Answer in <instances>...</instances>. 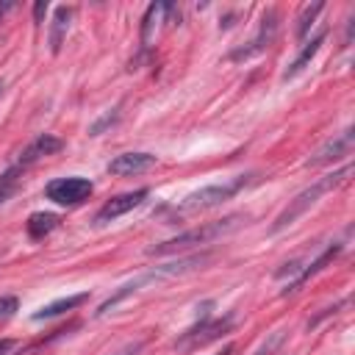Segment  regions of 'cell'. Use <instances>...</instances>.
<instances>
[{
  "mask_svg": "<svg viewBox=\"0 0 355 355\" xmlns=\"http://www.w3.org/2000/svg\"><path fill=\"white\" fill-rule=\"evenodd\" d=\"M349 175H352V164H344L341 169H336V172H330V175H324V178H319L316 183H311L308 189H302L294 200H288V205L275 216V222H272V233H280V230H286L288 225H294L311 205H316L319 202V197H324L327 191H333V189H338L341 183H347L349 180Z\"/></svg>",
  "mask_w": 355,
  "mask_h": 355,
  "instance_id": "cell-1",
  "label": "cell"
},
{
  "mask_svg": "<svg viewBox=\"0 0 355 355\" xmlns=\"http://www.w3.org/2000/svg\"><path fill=\"white\" fill-rule=\"evenodd\" d=\"M241 214H230V216H225V219H216V222H205V225H200V227H191V230H186V233H180V236H175V239H169V241H164V244H155V247H150L147 250V255H169V252H186V250H191V247H200V244H208V241H214V239H222L225 233H230V230H236L239 225H241Z\"/></svg>",
  "mask_w": 355,
  "mask_h": 355,
  "instance_id": "cell-2",
  "label": "cell"
},
{
  "mask_svg": "<svg viewBox=\"0 0 355 355\" xmlns=\"http://www.w3.org/2000/svg\"><path fill=\"white\" fill-rule=\"evenodd\" d=\"M250 183V175H239L233 180H225V183H211V186H202L191 194L183 197V202L178 205L180 214H189V211H205V208H214V205H222L225 200H230L236 191H241L244 186Z\"/></svg>",
  "mask_w": 355,
  "mask_h": 355,
  "instance_id": "cell-3",
  "label": "cell"
},
{
  "mask_svg": "<svg viewBox=\"0 0 355 355\" xmlns=\"http://www.w3.org/2000/svg\"><path fill=\"white\" fill-rule=\"evenodd\" d=\"M94 191L92 180L89 178H80V175H69V178H55L44 186V194L47 200L58 202V205H78L83 202L89 194Z\"/></svg>",
  "mask_w": 355,
  "mask_h": 355,
  "instance_id": "cell-4",
  "label": "cell"
},
{
  "mask_svg": "<svg viewBox=\"0 0 355 355\" xmlns=\"http://www.w3.org/2000/svg\"><path fill=\"white\" fill-rule=\"evenodd\" d=\"M355 147V128H347L341 133H336L333 139H327L319 150H313V155L305 161L308 166H324V164H336L341 158H347Z\"/></svg>",
  "mask_w": 355,
  "mask_h": 355,
  "instance_id": "cell-5",
  "label": "cell"
},
{
  "mask_svg": "<svg viewBox=\"0 0 355 355\" xmlns=\"http://www.w3.org/2000/svg\"><path fill=\"white\" fill-rule=\"evenodd\" d=\"M230 327H233V316H225V319H208V316H205L200 324L189 327V330L178 338V344H180V347L194 349V347H202V344H208V341H214V338L225 336Z\"/></svg>",
  "mask_w": 355,
  "mask_h": 355,
  "instance_id": "cell-6",
  "label": "cell"
},
{
  "mask_svg": "<svg viewBox=\"0 0 355 355\" xmlns=\"http://www.w3.org/2000/svg\"><path fill=\"white\" fill-rule=\"evenodd\" d=\"M275 33H277V11H266L263 14V19H261V28H258V33L244 44V47H239V50H233L230 53V58L233 61H241V58H250V55H258V53H263L269 44H272V39H275Z\"/></svg>",
  "mask_w": 355,
  "mask_h": 355,
  "instance_id": "cell-7",
  "label": "cell"
},
{
  "mask_svg": "<svg viewBox=\"0 0 355 355\" xmlns=\"http://www.w3.org/2000/svg\"><path fill=\"white\" fill-rule=\"evenodd\" d=\"M144 200H147V189H139V191H128V194L111 197V200L97 211L94 222H97V225H105V222H111V219H116V216H122V214L139 208Z\"/></svg>",
  "mask_w": 355,
  "mask_h": 355,
  "instance_id": "cell-8",
  "label": "cell"
},
{
  "mask_svg": "<svg viewBox=\"0 0 355 355\" xmlns=\"http://www.w3.org/2000/svg\"><path fill=\"white\" fill-rule=\"evenodd\" d=\"M153 166H155V155L153 153H122V155H114L108 161V172L111 175H122V178L141 175V172H147Z\"/></svg>",
  "mask_w": 355,
  "mask_h": 355,
  "instance_id": "cell-9",
  "label": "cell"
},
{
  "mask_svg": "<svg viewBox=\"0 0 355 355\" xmlns=\"http://www.w3.org/2000/svg\"><path fill=\"white\" fill-rule=\"evenodd\" d=\"M214 258V252H194V255H186L180 261H169V263H161L155 266L150 275H144L147 280H158V277H175V275H186L191 269H202L208 261Z\"/></svg>",
  "mask_w": 355,
  "mask_h": 355,
  "instance_id": "cell-10",
  "label": "cell"
},
{
  "mask_svg": "<svg viewBox=\"0 0 355 355\" xmlns=\"http://www.w3.org/2000/svg\"><path fill=\"white\" fill-rule=\"evenodd\" d=\"M338 252H341V244H330V247H324V250H322V252H319L308 266H302V269H300V275H297V277L283 288V297H286V294H294V291H297L308 277H313L316 272H322V269H324V266H327Z\"/></svg>",
  "mask_w": 355,
  "mask_h": 355,
  "instance_id": "cell-11",
  "label": "cell"
},
{
  "mask_svg": "<svg viewBox=\"0 0 355 355\" xmlns=\"http://www.w3.org/2000/svg\"><path fill=\"white\" fill-rule=\"evenodd\" d=\"M64 147V141L58 139V136H50V133H42L39 139H33L25 150H22V155H19V166H31L33 161H39V158H44V155H53V153H58Z\"/></svg>",
  "mask_w": 355,
  "mask_h": 355,
  "instance_id": "cell-12",
  "label": "cell"
},
{
  "mask_svg": "<svg viewBox=\"0 0 355 355\" xmlns=\"http://www.w3.org/2000/svg\"><path fill=\"white\" fill-rule=\"evenodd\" d=\"M86 300H89V294H69V297H58V300L47 302L44 308H39V311L33 313V319L39 322V319H53V316H61V313H67V311H72V308L83 305Z\"/></svg>",
  "mask_w": 355,
  "mask_h": 355,
  "instance_id": "cell-13",
  "label": "cell"
},
{
  "mask_svg": "<svg viewBox=\"0 0 355 355\" xmlns=\"http://www.w3.org/2000/svg\"><path fill=\"white\" fill-rule=\"evenodd\" d=\"M322 42H324V31H319V33H316V36H313L308 44H302V50L297 53V58H294V61L286 67V72H283V80H288V78L300 75V72H302V69L311 64V58L316 55V50H319V44H322Z\"/></svg>",
  "mask_w": 355,
  "mask_h": 355,
  "instance_id": "cell-14",
  "label": "cell"
},
{
  "mask_svg": "<svg viewBox=\"0 0 355 355\" xmlns=\"http://www.w3.org/2000/svg\"><path fill=\"white\" fill-rule=\"evenodd\" d=\"M69 17H72V8H67V6H58V8H55L53 28H50V50H53V53L61 50V42H64L67 28H69Z\"/></svg>",
  "mask_w": 355,
  "mask_h": 355,
  "instance_id": "cell-15",
  "label": "cell"
},
{
  "mask_svg": "<svg viewBox=\"0 0 355 355\" xmlns=\"http://www.w3.org/2000/svg\"><path fill=\"white\" fill-rule=\"evenodd\" d=\"M28 236L31 239H44L50 230L58 227V216L55 214H47V211H39V214H31L28 216Z\"/></svg>",
  "mask_w": 355,
  "mask_h": 355,
  "instance_id": "cell-16",
  "label": "cell"
},
{
  "mask_svg": "<svg viewBox=\"0 0 355 355\" xmlns=\"http://www.w3.org/2000/svg\"><path fill=\"white\" fill-rule=\"evenodd\" d=\"M144 283H147V277H139V280H133V283H125V286H122L116 294H111V297H108V300H105V302L97 308V316H103V313H108L111 308H116V305H119L125 297H130L133 291H139V286H144Z\"/></svg>",
  "mask_w": 355,
  "mask_h": 355,
  "instance_id": "cell-17",
  "label": "cell"
},
{
  "mask_svg": "<svg viewBox=\"0 0 355 355\" xmlns=\"http://www.w3.org/2000/svg\"><path fill=\"white\" fill-rule=\"evenodd\" d=\"M22 172H25V166H19V164H14L11 169H6L3 175H0V202H6L14 191H17V186H19V178H22Z\"/></svg>",
  "mask_w": 355,
  "mask_h": 355,
  "instance_id": "cell-18",
  "label": "cell"
},
{
  "mask_svg": "<svg viewBox=\"0 0 355 355\" xmlns=\"http://www.w3.org/2000/svg\"><path fill=\"white\" fill-rule=\"evenodd\" d=\"M322 8H324V3H311V6H305L300 11V17H297V39H305V33L311 31V25L322 14Z\"/></svg>",
  "mask_w": 355,
  "mask_h": 355,
  "instance_id": "cell-19",
  "label": "cell"
},
{
  "mask_svg": "<svg viewBox=\"0 0 355 355\" xmlns=\"http://www.w3.org/2000/svg\"><path fill=\"white\" fill-rule=\"evenodd\" d=\"M164 8H166L164 3H153V6L147 8V14H144V25H141V44H147V42L153 39V28H155V19H158V14H161Z\"/></svg>",
  "mask_w": 355,
  "mask_h": 355,
  "instance_id": "cell-20",
  "label": "cell"
},
{
  "mask_svg": "<svg viewBox=\"0 0 355 355\" xmlns=\"http://www.w3.org/2000/svg\"><path fill=\"white\" fill-rule=\"evenodd\" d=\"M119 122V108H111V111H105L100 119H94L92 125H89V133L92 136H100L105 128H111V125H116Z\"/></svg>",
  "mask_w": 355,
  "mask_h": 355,
  "instance_id": "cell-21",
  "label": "cell"
},
{
  "mask_svg": "<svg viewBox=\"0 0 355 355\" xmlns=\"http://www.w3.org/2000/svg\"><path fill=\"white\" fill-rule=\"evenodd\" d=\"M283 338H286V333L283 330H275L263 344H261V349L255 352V355H275L277 349H280V344H283Z\"/></svg>",
  "mask_w": 355,
  "mask_h": 355,
  "instance_id": "cell-22",
  "label": "cell"
},
{
  "mask_svg": "<svg viewBox=\"0 0 355 355\" xmlns=\"http://www.w3.org/2000/svg\"><path fill=\"white\" fill-rule=\"evenodd\" d=\"M300 269H302V261H288V263H283V269L275 272V277H277V280L288 277V283H291V280L300 275Z\"/></svg>",
  "mask_w": 355,
  "mask_h": 355,
  "instance_id": "cell-23",
  "label": "cell"
},
{
  "mask_svg": "<svg viewBox=\"0 0 355 355\" xmlns=\"http://www.w3.org/2000/svg\"><path fill=\"white\" fill-rule=\"evenodd\" d=\"M17 308H19L17 297H0V319H8Z\"/></svg>",
  "mask_w": 355,
  "mask_h": 355,
  "instance_id": "cell-24",
  "label": "cell"
},
{
  "mask_svg": "<svg viewBox=\"0 0 355 355\" xmlns=\"http://www.w3.org/2000/svg\"><path fill=\"white\" fill-rule=\"evenodd\" d=\"M139 352H141V341H133V344H128V347L116 349L114 355H139Z\"/></svg>",
  "mask_w": 355,
  "mask_h": 355,
  "instance_id": "cell-25",
  "label": "cell"
},
{
  "mask_svg": "<svg viewBox=\"0 0 355 355\" xmlns=\"http://www.w3.org/2000/svg\"><path fill=\"white\" fill-rule=\"evenodd\" d=\"M14 347H17V341H14V338H0V355H11V352H14Z\"/></svg>",
  "mask_w": 355,
  "mask_h": 355,
  "instance_id": "cell-26",
  "label": "cell"
},
{
  "mask_svg": "<svg viewBox=\"0 0 355 355\" xmlns=\"http://www.w3.org/2000/svg\"><path fill=\"white\" fill-rule=\"evenodd\" d=\"M44 14H47V3H44V0H39V3L33 6V19H36V22H42V17H44Z\"/></svg>",
  "mask_w": 355,
  "mask_h": 355,
  "instance_id": "cell-27",
  "label": "cell"
},
{
  "mask_svg": "<svg viewBox=\"0 0 355 355\" xmlns=\"http://www.w3.org/2000/svg\"><path fill=\"white\" fill-rule=\"evenodd\" d=\"M11 8H14V3H11V0L0 3V19H3V14H6V11H11Z\"/></svg>",
  "mask_w": 355,
  "mask_h": 355,
  "instance_id": "cell-28",
  "label": "cell"
},
{
  "mask_svg": "<svg viewBox=\"0 0 355 355\" xmlns=\"http://www.w3.org/2000/svg\"><path fill=\"white\" fill-rule=\"evenodd\" d=\"M230 349H233V347H225V349H222L219 355H230Z\"/></svg>",
  "mask_w": 355,
  "mask_h": 355,
  "instance_id": "cell-29",
  "label": "cell"
}]
</instances>
